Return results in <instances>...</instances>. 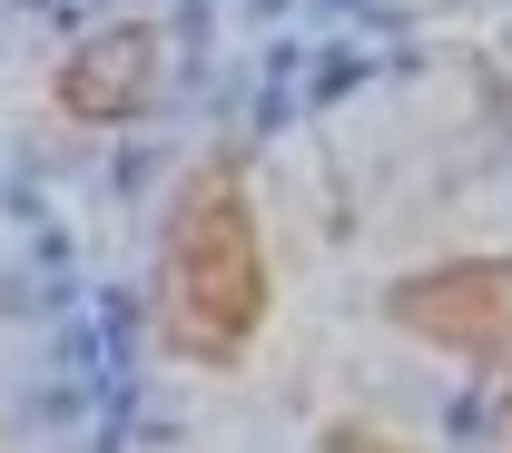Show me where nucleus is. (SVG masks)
<instances>
[{"label": "nucleus", "mask_w": 512, "mask_h": 453, "mask_svg": "<svg viewBox=\"0 0 512 453\" xmlns=\"http://www.w3.org/2000/svg\"><path fill=\"white\" fill-rule=\"evenodd\" d=\"M266 325V257H256V217L237 158H207L158 237V335L188 365H237Z\"/></svg>", "instance_id": "nucleus-1"}, {"label": "nucleus", "mask_w": 512, "mask_h": 453, "mask_svg": "<svg viewBox=\"0 0 512 453\" xmlns=\"http://www.w3.org/2000/svg\"><path fill=\"white\" fill-rule=\"evenodd\" d=\"M384 316L404 325V335H424V345H444V355L493 365V355H512V257L424 266V276H404L384 296Z\"/></svg>", "instance_id": "nucleus-2"}, {"label": "nucleus", "mask_w": 512, "mask_h": 453, "mask_svg": "<svg viewBox=\"0 0 512 453\" xmlns=\"http://www.w3.org/2000/svg\"><path fill=\"white\" fill-rule=\"evenodd\" d=\"M148 99H158V30L148 20H119L60 60V119H79V129H119Z\"/></svg>", "instance_id": "nucleus-3"}]
</instances>
